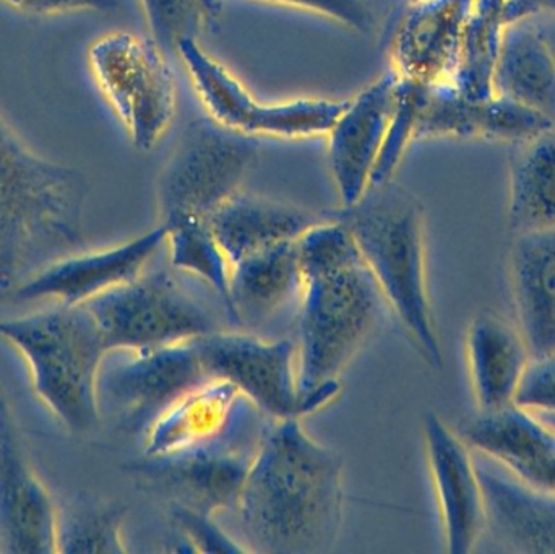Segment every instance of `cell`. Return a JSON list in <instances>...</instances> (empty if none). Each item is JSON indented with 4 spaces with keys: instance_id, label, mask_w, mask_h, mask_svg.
<instances>
[{
    "instance_id": "e575fe53",
    "label": "cell",
    "mask_w": 555,
    "mask_h": 554,
    "mask_svg": "<svg viewBox=\"0 0 555 554\" xmlns=\"http://www.w3.org/2000/svg\"><path fill=\"white\" fill-rule=\"evenodd\" d=\"M0 3L29 16L114 13L120 7L119 0H0Z\"/></svg>"
},
{
    "instance_id": "8d00e7d4",
    "label": "cell",
    "mask_w": 555,
    "mask_h": 554,
    "mask_svg": "<svg viewBox=\"0 0 555 554\" xmlns=\"http://www.w3.org/2000/svg\"><path fill=\"white\" fill-rule=\"evenodd\" d=\"M508 0H475V13L491 18L504 20L505 7Z\"/></svg>"
},
{
    "instance_id": "74e56055",
    "label": "cell",
    "mask_w": 555,
    "mask_h": 554,
    "mask_svg": "<svg viewBox=\"0 0 555 554\" xmlns=\"http://www.w3.org/2000/svg\"><path fill=\"white\" fill-rule=\"evenodd\" d=\"M533 20L537 22L538 28H540L541 35H543L544 41H546L555 62V16H540V18Z\"/></svg>"
},
{
    "instance_id": "ffe728a7",
    "label": "cell",
    "mask_w": 555,
    "mask_h": 554,
    "mask_svg": "<svg viewBox=\"0 0 555 554\" xmlns=\"http://www.w3.org/2000/svg\"><path fill=\"white\" fill-rule=\"evenodd\" d=\"M455 429L473 451L494 459L531 487L555 493V433L534 413L517 405L478 412Z\"/></svg>"
},
{
    "instance_id": "e0dca14e",
    "label": "cell",
    "mask_w": 555,
    "mask_h": 554,
    "mask_svg": "<svg viewBox=\"0 0 555 554\" xmlns=\"http://www.w3.org/2000/svg\"><path fill=\"white\" fill-rule=\"evenodd\" d=\"M254 451L217 448L169 458H143L132 465V474L143 488L168 504L218 517L236 507Z\"/></svg>"
},
{
    "instance_id": "f1b7e54d",
    "label": "cell",
    "mask_w": 555,
    "mask_h": 554,
    "mask_svg": "<svg viewBox=\"0 0 555 554\" xmlns=\"http://www.w3.org/2000/svg\"><path fill=\"white\" fill-rule=\"evenodd\" d=\"M504 25L502 18H491L475 12L469 18L452 81L459 93L468 100H488L494 94L492 78Z\"/></svg>"
},
{
    "instance_id": "d6986e66",
    "label": "cell",
    "mask_w": 555,
    "mask_h": 554,
    "mask_svg": "<svg viewBox=\"0 0 555 554\" xmlns=\"http://www.w3.org/2000/svg\"><path fill=\"white\" fill-rule=\"evenodd\" d=\"M473 454L485 493L486 533L508 553L555 554V493L531 487L481 452Z\"/></svg>"
},
{
    "instance_id": "7c38bea8",
    "label": "cell",
    "mask_w": 555,
    "mask_h": 554,
    "mask_svg": "<svg viewBox=\"0 0 555 554\" xmlns=\"http://www.w3.org/2000/svg\"><path fill=\"white\" fill-rule=\"evenodd\" d=\"M122 360H104L100 402L109 407L129 431L150 423L179 397L210 381L194 340L149 351H119ZM103 412V410H101Z\"/></svg>"
},
{
    "instance_id": "83f0119b",
    "label": "cell",
    "mask_w": 555,
    "mask_h": 554,
    "mask_svg": "<svg viewBox=\"0 0 555 554\" xmlns=\"http://www.w3.org/2000/svg\"><path fill=\"white\" fill-rule=\"evenodd\" d=\"M127 510L106 501L59 507V553H127Z\"/></svg>"
},
{
    "instance_id": "3957f363",
    "label": "cell",
    "mask_w": 555,
    "mask_h": 554,
    "mask_svg": "<svg viewBox=\"0 0 555 554\" xmlns=\"http://www.w3.org/2000/svg\"><path fill=\"white\" fill-rule=\"evenodd\" d=\"M333 215L351 231L388 309L403 325L420 357L430 368H442V342L430 299L423 204L391 179Z\"/></svg>"
},
{
    "instance_id": "4316f807",
    "label": "cell",
    "mask_w": 555,
    "mask_h": 554,
    "mask_svg": "<svg viewBox=\"0 0 555 554\" xmlns=\"http://www.w3.org/2000/svg\"><path fill=\"white\" fill-rule=\"evenodd\" d=\"M162 224L166 228L165 249L169 266L207 286L228 311L233 263L221 249L208 221L185 217Z\"/></svg>"
},
{
    "instance_id": "484cf974",
    "label": "cell",
    "mask_w": 555,
    "mask_h": 554,
    "mask_svg": "<svg viewBox=\"0 0 555 554\" xmlns=\"http://www.w3.org/2000/svg\"><path fill=\"white\" fill-rule=\"evenodd\" d=\"M508 227L515 234L555 227V132L514 145L508 163Z\"/></svg>"
},
{
    "instance_id": "277c9868",
    "label": "cell",
    "mask_w": 555,
    "mask_h": 554,
    "mask_svg": "<svg viewBox=\"0 0 555 554\" xmlns=\"http://www.w3.org/2000/svg\"><path fill=\"white\" fill-rule=\"evenodd\" d=\"M0 340L25 360L36 397L62 428L74 435L96 428L101 368L109 350L87 306L0 318Z\"/></svg>"
},
{
    "instance_id": "8992f818",
    "label": "cell",
    "mask_w": 555,
    "mask_h": 554,
    "mask_svg": "<svg viewBox=\"0 0 555 554\" xmlns=\"http://www.w3.org/2000/svg\"><path fill=\"white\" fill-rule=\"evenodd\" d=\"M169 263H150L135 279L88 301L109 353L149 351L182 344L231 327Z\"/></svg>"
},
{
    "instance_id": "5bb4252c",
    "label": "cell",
    "mask_w": 555,
    "mask_h": 554,
    "mask_svg": "<svg viewBox=\"0 0 555 554\" xmlns=\"http://www.w3.org/2000/svg\"><path fill=\"white\" fill-rule=\"evenodd\" d=\"M0 553H59V504L23 448L0 389Z\"/></svg>"
},
{
    "instance_id": "d4e9b609",
    "label": "cell",
    "mask_w": 555,
    "mask_h": 554,
    "mask_svg": "<svg viewBox=\"0 0 555 554\" xmlns=\"http://www.w3.org/2000/svg\"><path fill=\"white\" fill-rule=\"evenodd\" d=\"M492 90L555 119V62L533 18L505 23Z\"/></svg>"
},
{
    "instance_id": "4dcf8cb0",
    "label": "cell",
    "mask_w": 555,
    "mask_h": 554,
    "mask_svg": "<svg viewBox=\"0 0 555 554\" xmlns=\"http://www.w3.org/2000/svg\"><path fill=\"white\" fill-rule=\"evenodd\" d=\"M553 129L554 119L517 101L495 94L476 101L475 140L518 145Z\"/></svg>"
},
{
    "instance_id": "9c48e42d",
    "label": "cell",
    "mask_w": 555,
    "mask_h": 554,
    "mask_svg": "<svg viewBox=\"0 0 555 554\" xmlns=\"http://www.w3.org/2000/svg\"><path fill=\"white\" fill-rule=\"evenodd\" d=\"M257 158L253 137L227 129L210 117L189 124L159 172V223L185 217L208 220L243 191Z\"/></svg>"
},
{
    "instance_id": "836d02e7",
    "label": "cell",
    "mask_w": 555,
    "mask_h": 554,
    "mask_svg": "<svg viewBox=\"0 0 555 554\" xmlns=\"http://www.w3.org/2000/svg\"><path fill=\"white\" fill-rule=\"evenodd\" d=\"M515 405L531 413H555V351L531 360Z\"/></svg>"
},
{
    "instance_id": "7a4b0ae2",
    "label": "cell",
    "mask_w": 555,
    "mask_h": 554,
    "mask_svg": "<svg viewBox=\"0 0 555 554\" xmlns=\"http://www.w3.org/2000/svg\"><path fill=\"white\" fill-rule=\"evenodd\" d=\"M88 179L36 153L0 113V292L85 249Z\"/></svg>"
},
{
    "instance_id": "6da1fadb",
    "label": "cell",
    "mask_w": 555,
    "mask_h": 554,
    "mask_svg": "<svg viewBox=\"0 0 555 554\" xmlns=\"http://www.w3.org/2000/svg\"><path fill=\"white\" fill-rule=\"evenodd\" d=\"M249 553L326 554L345 514V461L302 420L270 422L233 511Z\"/></svg>"
},
{
    "instance_id": "8fae6325",
    "label": "cell",
    "mask_w": 555,
    "mask_h": 554,
    "mask_svg": "<svg viewBox=\"0 0 555 554\" xmlns=\"http://www.w3.org/2000/svg\"><path fill=\"white\" fill-rule=\"evenodd\" d=\"M236 387L210 379L166 407L143 431L145 458H169L204 449H254L267 425Z\"/></svg>"
},
{
    "instance_id": "ab89813d",
    "label": "cell",
    "mask_w": 555,
    "mask_h": 554,
    "mask_svg": "<svg viewBox=\"0 0 555 554\" xmlns=\"http://www.w3.org/2000/svg\"><path fill=\"white\" fill-rule=\"evenodd\" d=\"M411 2H416V0H411Z\"/></svg>"
},
{
    "instance_id": "4fadbf2b",
    "label": "cell",
    "mask_w": 555,
    "mask_h": 554,
    "mask_svg": "<svg viewBox=\"0 0 555 554\" xmlns=\"http://www.w3.org/2000/svg\"><path fill=\"white\" fill-rule=\"evenodd\" d=\"M165 246L166 228L158 223L122 243L61 257L23 280L9 296L20 302L87 305L140 275Z\"/></svg>"
},
{
    "instance_id": "7402d4cb",
    "label": "cell",
    "mask_w": 555,
    "mask_h": 554,
    "mask_svg": "<svg viewBox=\"0 0 555 554\" xmlns=\"http://www.w3.org/2000/svg\"><path fill=\"white\" fill-rule=\"evenodd\" d=\"M531 360L517 324L495 312H479L466 332V364L478 412L515 405Z\"/></svg>"
},
{
    "instance_id": "2e32d148",
    "label": "cell",
    "mask_w": 555,
    "mask_h": 554,
    "mask_svg": "<svg viewBox=\"0 0 555 554\" xmlns=\"http://www.w3.org/2000/svg\"><path fill=\"white\" fill-rule=\"evenodd\" d=\"M401 78L393 70L348 101L328 132V163L341 207L371 189L400 101Z\"/></svg>"
},
{
    "instance_id": "ac0fdd59",
    "label": "cell",
    "mask_w": 555,
    "mask_h": 554,
    "mask_svg": "<svg viewBox=\"0 0 555 554\" xmlns=\"http://www.w3.org/2000/svg\"><path fill=\"white\" fill-rule=\"evenodd\" d=\"M475 0H416L395 29L393 72L421 87L452 85Z\"/></svg>"
},
{
    "instance_id": "5b68a950",
    "label": "cell",
    "mask_w": 555,
    "mask_h": 554,
    "mask_svg": "<svg viewBox=\"0 0 555 554\" xmlns=\"http://www.w3.org/2000/svg\"><path fill=\"white\" fill-rule=\"evenodd\" d=\"M388 308L365 262L304 280L296 312L300 396L338 383Z\"/></svg>"
},
{
    "instance_id": "ba28073f",
    "label": "cell",
    "mask_w": 555,
    "mask_h": 554,
    "mask_svg": "<svg viewBox=\"0 0 555 554\" xmlns=\"http://www.w3.org/2000/svg\"><path fill=\"white\" fill-rule=\"evenodd\" d=\"M195 345L208 377L236 387L272 422L302 420L335 402L341 392L338 381L300 396L297 345L291 338L224 328L195 338Z\"/></svg>"
},
{
    "instance_id": "52a82bcc",
    "label": "cell",
    "mask_w": 555,
    "mask_h": 554,
    "mask_svg": "<svg viewBox=\"0 0 555 554\" xmlns=\"http://www.w3.org/2000/svg\"><path fill=\"white\" fill-rule=\"evenodd\" d=\"M88 65L133 149L152 152L178 111V87L165 49L152 36L116 29L91 42Z\"/></svg>"
},
{
    "instance_id": "f35d334b",
    "label": "cell",
    "mask_w": 555,
    "mask_h": 554,
    "mask_svg": "<svg viewBox=\"0 0 555 554\" xmlns=\"http://www.w3.org/2000/svg\"><path fill=\"white\" fill-rule=\"evenodd\" d=\"M534 415L555 433V413H534Z\"/></svg>"
},
{
    "instance_id": "30bf717a",
    "label": "cell",
    "mask_w": 555,
    "mask_h": 554,
    "mask_svg": "<svg viewBox=\"0 0 555 554\" xmlns=\"http://www.w3.org/2000/svg\"><path fill=\"white\" fill-rule=\"evenodd\" d=\"M176 52L208 117L227 129L253 139L270 137L297 140L328 136L348 104V101L326 98L262 103L227 65L202 48L201 39H181Z\"/></svg>"
},
{
    "instance_id": "f546056e",
    "label": "cell",
    "mask_w": 555,
    "mask_h": 554,
    "mask_svg": "<svg viewBox=\"0 0 555 554\" xmlns=\"http://www.w3.org/2000/svg\"><path fill=\"white\" fill-rule=\"evenodd\" d=\"M152 38L166 52L176 51L181 39L195 38L217 28L221 0H140Z\"/></svg>"
},
{
    "instance_id": "cb8c5ba5",
    "label": "cell",
    "mask_w": 555,
    "mask_h": 554,
    "mask_svg": "<svg viewBox=\"0 0 555 554\" xmlns=\"http://www.w3.org/2000/svg\"><path fill=\"white\" fill-rule=\"evenodd\" d=\"M317 214L286 202L241 191L221 205L210 218L211 231L231 263L253 254L299 240L310 227L325 220Z\"/></svg>"
},
{
    "instance_id": "603a6c76",
    "label": "cell",
    "mask_w": 555,
    "mask_h": 554,
    "mask_svg": "<svg viewBox=\"0 0 555 554\" xmlns=\"http://www.w3.org/2000/svg\"><path fill=\"white\" fill-rule=\"evenodd\" d=\"M517 322L531 358L555 351V227L517 234L511 253Z\"/></svg>"
},
{
    "instance_id": "d590c367",
    "label": "cell",
    "mask_w": 555,
    "mask_h": 554,
    "mask_svg": "<svg viewBox=\"0 0 555 554\" xmlns=\"http://www.w3.org/2000/svg\"><path fill=\"white\" fill-rule=\"evenodd\" d=\"M555 16V0H508L504 22Z\"/></svg>"
},
{
    "instance_id": "d6a6232c",
    "label": "cell",
    "mask_w": 555,
    "mask_h": 554,
    "mask_svg": "<svg viewBox=\"0 0 555 554\" xmlns=\"http://www.w3.org/2000/svg\"><path fill=\"white\" fill-rule=\"evenodd\" d=\"M291 9L306 10L333 20L354 33L367 35L374 28V12L367 0H262Z\"/></svg>"
},
{
    "instance_id": "1f68e13d",
    "label": "cell",
    "mask_w": 555,
    "mask_h": 554,
    "mask_svg": "<svg viewBox=\"0 0 555 554\" xmlns=\"http://www.w3.org/2000/svg\"><path fill=\"white\" fill-rule=\"evenodd\" d=\"M168 514L184 552L249 553L240 539L218 526L217 517L204 516L176 504H168Z\"/></svg>"
},
{
    "instance_id": "44dd1931",
    "label": "cell",
    "mask_w": 555,
    "mask_h": 554,
    "mask_svg": "<svg viewBox=\"0 0 555 554\" xmlns=\"http://www.w3.org/2000/svg\"><path fill=\"white\" fill-rule=\"evenodd\" d=\"M302 289L296 241L253 254L234 263L231 272V324L259 334L289 308H299Z\"/></svg>"
},
{
    "instance_id": "9a60e30c",
    "label": "cell",
    "mask_w": 555,
    "mask_h": 554,
    "mask_svg": "<svg viewBox=\"0 0 555 554\" xmlns=\"http://www.w3.org/2000/svg\"><path fill=\"white\" fill-rule=\"evenodd\" d=\"M423 439L447 553L476 552L486 536V507L473 449L434 413L424 416Z\"/></svg>"
}]
</instances>
